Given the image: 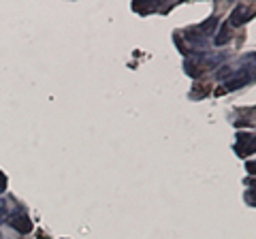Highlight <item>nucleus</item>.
<instances>
[{
    "mask_svg": "<svg viewBox=\"0 0 256 239\" xmlns=\"http://www.w3.org/2000/svg\"><path fill=\"white\" fill-rule=\"evenodd\" d=\"M250 20V11H248V6L244 4H239L235 6V11L230 13V22H228V26H244V24Z\"/></svg>",
    "mask_w": 256,
    "mask_h": 239,
    "instance_id": "f257e3e1",
    "label": "nucleus"
},
{
    "mask_svg": "<svg viewBox=\"0 0 256 239\" xmlns=\"http://www.w3.org/2000/svg\"><path fill=\"white\" fill-rule=\"evenodd\" d=\"M9 224H11L13 228H18L20 233H28V230L32 228L28 216H24V214H18V216H13V218L9 220Z\"/></svg>",
    "mask_w": 256,
    "mask_h": 239,
    "instance_id": "f03ea898",
    "label": "nucleus"
},
{
    "mask_svg": "<svg viewBox=\"0 0 256 239\" xmlns=\"http://www.w3.org/2000/svg\"><path fill=\"white\" fill-rule=\"evenodd\" d=\"M216 26H218V20H216V18H210L205 24H201V26H198V30H201L203 34H212L214 30H216Z\"/></svg>",
    "mask_w": 256,
    "mask_h": 239,
    "instance_id": "7ed1b4c3",
    "label": "nucleus"
},
{
    "mask_svg": "<svg viewBox=\"0 0 256 239\" xmlns=\"http://www.w3.org/2000/svg\"><path fill=\"white\" fill-rule=\"evenodd\" d=\"M230 26L228 24H224L222 30H220V36H216V45H224V43H228V38H230Z\"/></svg>",
    "mask_w": 256,
    "mask_h": 239,
    "instance_id": "20e7f679",
    "label": "nucleus"
},
{
    "mask_svg": "<svg viewBox=\"0 0 256 239\" xmlns=\"http://www.w3.org/2000/svg\"><path fill=\"white\" fill-rule=\"evenodd\" d=\"M246 84H248V77L242 75L239 79H233V82H228V84H226V90H237V88H242V86H246Z\"/></svg>",
    "mask_w": 256,
    "mask_h": 239,
    "instance_id": "39448f33",
    "label": "nucleus"
},
{
    "mask_svg": "<svg viewBox=\"0 0 256 239\" xmlns=\"http://www.w3.org/2000/svg\"><path fill=\"white\" fill-rule=\"evenodd\" d=\"M4 186H6V180H4V175L0 173V192H2V190H4Z\"/></svg>",
    "mask_w": 256,
    "mask_h": 239,
    "instance_id": "423d86ee",
    "label": "nucleus"
},
{
    "mask_svg": "<svg viewBox=\"0 0 256 239\" xmlns=\"http://www.w3.org/2000/svg\"><path fill=\"white\" fill-rule=\"evenodd\" d=\"M4 205H6V203H2V201H0V216H2V214H4V210H6Z\"/></svg>",
    "mask_w": 256,
    "mask_h": 239,
    "instance_id": "0eeeda50",
    "label": "nucleus"
}]
</instances>
